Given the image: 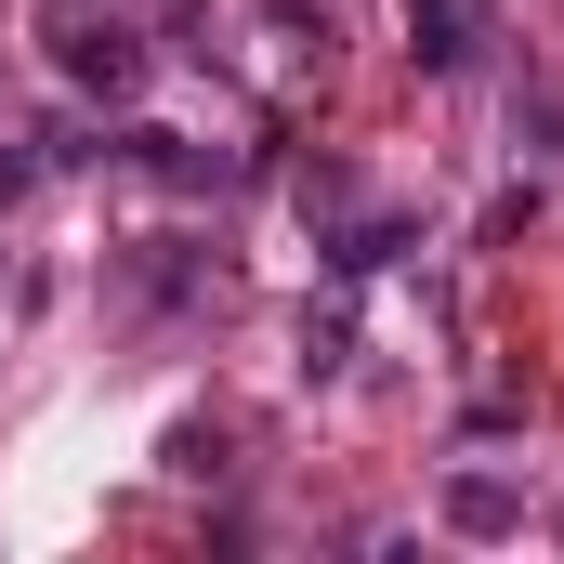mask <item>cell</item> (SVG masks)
<instances>
[{
	"label": "cell",
	"mask_w": 564,
	"mask_h": 564,
	"mask_svg": "<svg viewBox=\"0 0 564 564\" xmlns=\"http://www.w3.org/2000/svg\"><path fill=\"white\" fill-rule=\"evenodd\" d=\"M408 237H421V224H394V210H381V224H355V237H341V276H381Z\"/></svg>",
	"instance_id": "cell-5"
},
{
	"label": "cell",
	"mask_w": 564,
	"mask_h": 564,
	"mask_svg": "<svg viewBox=\"0 0 564 564\" xmlns=\"http://www.w3.org/2000/svg\"><path fill=\"white\" fill-rule=\"evenodd\" d=\"M446 525H459V539H525V486H499V473H446Z\"/></svg>",
	"instance_id": "cell-2"
},
{
	"label": "cell",
	"mask_w": 564,
	"mask_h": 564,
	"mask_svg": "<svg viewBox=\"0 0 564 564\" xmlns=\"http://www.w3.org/2000/svg\"><path fill=\"white\" fill-rule=\"evenodd\" d=\"M341 355H355V328H341V315H302V381H328Z\"/></svg>",
	"instance_id": "cell-6"
},
{
	"label": "cell",
	"mask_w": 564,
	"mask_h": 564,
	"mask_svg": "<svg viewBox=\"0 0 564 564\" xmlns=\"http://www.w3.org/2000/svg\"><path fill=\"white\" fill-rule=\"evenodd\" d=\"M408 53H421L433 79H446V66H473V0H408Z\"/></svg>",
	"instance_id": "cell-4"
},
{
	"label": "cell",
	"mask_w": 564,
	"mask_h": 564,
	"mask_svg": "<svg viewBox=\"0 0 564 564\" xmlns=\"http://www.w3.org/2000/svg\"><path fill=\"white\" fill-rule=\"evenodd\" d=\"M53 66H66L79 93H106V106L144 93V40L119 26V13H66V26H53Z\"/></svg>",
	"instance_id": "cell-1"
},
{
	"label": "cell",
	"mask_w": 564,
	"mask_h": 564,
	"mask_svg": "<svg viewBox=\"0 0 564 564\" xmlns=\"http://www.w3.org/2000/svg\"><path fill=\"white\" fill-rule=\"evenodd\" d=\"M119 158H132L144 184H171V197H210V184H224V158H210V144H184V132H132Z\"/></svg>",
	"instance_id": "cell-3"
}]
</instances>
